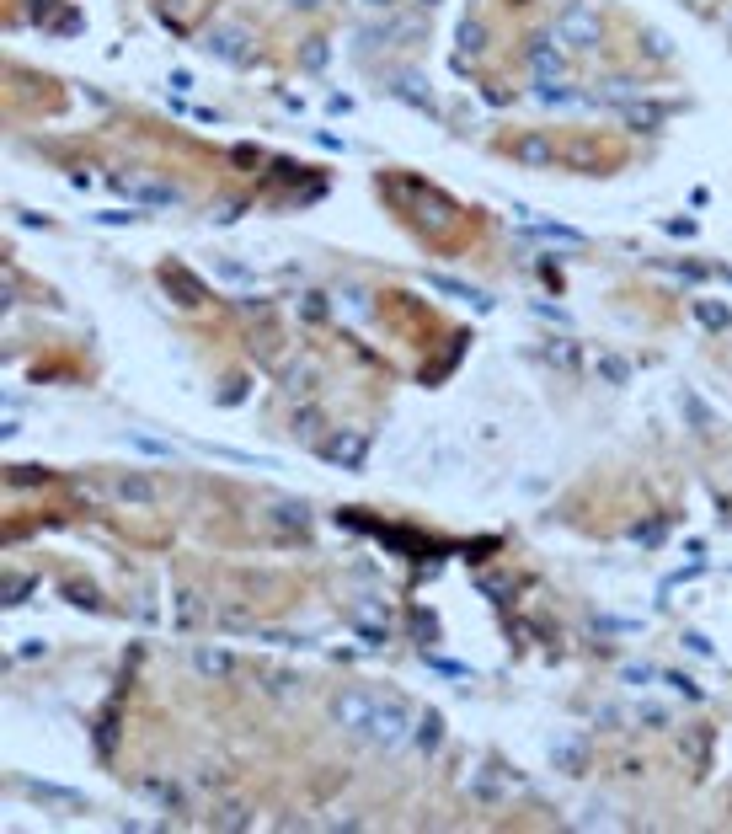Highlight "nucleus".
Masks as SVG:
<instances>
[{"instance_id":"obj_1","label":"nucleus","mask_w":732,"mask_h":834,"mask_svg":"<svg viewBox=\"0 0 732 834\" xmlns=\"http://www.w3.org/2000/svg\"><path fill=\"white\" fill-rule=\"evenodd\" d=\"M551 33L562 38L567 54H594L604 43V22H599V11L588 6V0H572V6H562V17H556Z\"/></svg>"},{"instance_id":"obj_2","label":"nucleus","mask_w":732,"mask_h":834,"mask_svg":"<svg viewBox=\"0 0 732 834\" xmlns=\"http://www.w3.org/2000/svg\"><path fill=\"white\" fill-rule=\"evenodd\" d=\"M113 188L123 198H134V204H145V209H177L182 204V193L171 188V182H161L155 172H139V166H129V172H113Z\"/></svg>"},{"instance_id":"obj_3","label":"nucleus","mask_w":732,"mask_h":834,"mask_svg":"<svg viewBox=\"0 0 732 834\" xmlns=\"http://www.w3.org/2000/svg\"><path fill=\"white\" fill-rule=\"evenodd\" d=\"M412 712L401 701H385V695H375V712H369V728H364V738H375L380 749H401L412 738Z\"/></svg>"},{"instance_id":"obj_4","label":"nucleus","mask_w":732,"mask_h":834,"mask_svg":"<svg viewBox=\"0 0 732 834\" xmlns=\"http://www.w3.org/2000/svg\"><path fill=\"white\" fill-rule=\"evenodd\" d=\"M326 460L342 466V471H358L369 460V434L364 428H337V434L326 439Z\"/></svg>"},{"instance_id":"obj_5","label":"nucleus","mask_w":732,"mask_h":834,"mask_svg":"<svg viewBox=\"0 0 732 834\" xmlns=\"http://www.w3.org/2000/svg\"><path fill=\"white\" fill-rule=\"evenodd\" d=\"M524 59H529V70L535 75H562L567 70V49H562V38L556 33H535L524 43Z\"/></svg>"},{"instance_id":"obj_6","label":"nucleus","mask_w":732,"mask_h":834,"mask_svg":"<svg viewBox=\"0 0 732 834\" xmlns=\"http://www.w3.org/2000/svg\"><path fill=\"white\" fill-rule=\"evenodd\" d=\"M369 712H375V695H364V690H342L337 701H332V722H337V728H348V733H364L369 728Z\"/></svg>"},{"instance_id":"obj_7","label":"nucleus","mask_w":732,"mask_h":834,"mask_svg":"<svg viewBox=\"0 0 732 834\" xmlns=\"http://www.w3.org/2000/svg\"><path fill=\"white\" fill-rule=\"evenodd\" d=\"M204 49L214 59H225V65H246L252 59V38L241 27H214V33H204Z\"/></svg>"},{"instance_id":"obj_8","label":"nucleus","mask_w":732,"mask_h":834,"mask_svg":"<svg viewBox=\"0 0 732 834\" xmlns=\"http://www.w3.org/2000/svg\"><path fill=\"white\" fill-rule=\"evenodd\" d=\"M620 118H626L636 134H658V129H663V118H668V107H663V102H647V97H636V102H626V107H620Z\"/></svg>"},{"instance_id":"obj_9","label":"nucleus","mask_w":732,"mask_h":834,"mask_svg":"<svg viewBox=\"0 0 732 834\" xmlns=\"http://www.w3.org/2000/svg\"><path fill=\"white\" fill-rule=\"evenodd\" d=\"M535 102H545V107H578L583 97L572 91V81H562V75H535Z\"/></svg>"},{"instance_id":"obj_10","label":"nucleus","mask_w":732,"mask_h":834,"mask_svg":"<svg viewBox=\"0 0 732 834\" xmlns=\"http://www.w3.org/2000/svg\"><path fill=\"white\" fill-rule=\"evenodd\" d=\"M476 59V54H487V27H481L476 17H460V27H455V59Z\"/></svg>"},{"instance_id":"obj_11","label":"nucleus","mask_w":732,"mask_h":834,"mask_svg":"<svg viewBox=\"0 0 732 834\" xmlns=\"http://www.w3.org/2000/svg\"><path fill=\"white\" fill-rule=\"evenodd\" d=\"M161 284L171 289V295H177V305H198V300H204V289H198L193 278L177 268V262H161Z\"/></svg>"},{"instance_id":"obj_12","label":"nucleus","mask_w":732,"mask_h":834,"mask_svg":"<svg viewBox=\"0 0 732 834\" xmlns=\"http://www.w3.org/2000/svg\"><path fill=\"white\" fill-rule=\"evenodd\" d=\"M193 669L204 674V679H230V674H236V658L220 653V647H198V653H193Z\"/></svg>"},{"instance_id":"obj_13","label":"nucleus","mask_w":732,"mask_h":834,"mask_svg":"<svg viewBox=\"0 0 732 834\" xmlns=\"http://www.w3.org/2000/svg\"><path fill=\"white\" fill-rule=\"evenodd\" d=\"M113 492H118V503H155V482L139 471H123L113 482Z\"/></svg>"},{"instance_id":"obj_14","label":"nucleus","mask_w":732,"mask_h":834,"mask_svg":"<svg viewBox=\"0 0 732 834\" xmlns=\"http://www.w3.org/2000/svg\"><path fill=\"white\" fill-rule=\"evenodd\" d=\"M27 797L49 802V808H86L81 792H65V786H49V781H27Z\"/></svg>"},{"instance_id":"obj_15","label":"nucleus","mask_w":732,"mask_h":834,"mask_svg":"<svg viewBox=\"0 0 732 834\" xmlns=\"http://www.w3.org/2000/svg\"><path fill=\"white\" fill-rule=\"evenodd\" d=\"M636 97H642V91H636L631 75H604V81H599V102H610V107H626Z\"/></svg>"},{"instance_id":"obj_16","label":"nucleus","mask_w":732,"mask_h":834,"mask_svg":"<svg viewBox=\"0 0 732 834\" xmlns=\"http://www.w3.org/2000/svg\"><path fill=\"white\" fill-rule=\"evenodd\" d=\"M139 792H145L155 808H166V813H182V797H177V786L171 781H161V776H150L145 786H139Z\"/></svg>"},{"instance_id":"obj_17","label":"nucleus","mask_w":732,"mask_h":834,"mask_svg":"<svg viewBox=\"0 0 732 834\" xmlns=\"http://www.w3.org/2000/svg\"><path fill=\"white\" fill-rule=\"evenodd\" d=\"M396 97H401V102H417L423 113H433V97H428V81H423V75H396Z\"/></svg>"},{"instance_id":"obj_18","label":"nucleus","mask_w":732,"mask_h":834,"mask_svg":"<svg viewBox=\"0 0 732 834\" xmlns=\"http://www.w3.org/2000/svg\"><path fill=\"white\" fill-rule=\"evenodd\" d=\"M513 156L529 161V166H545V161H551V139H545V134H524L519 145H513Z\"/></svg>"},{"instance_id":"obj_19","label":"nucleus","mask_w":732,"mask_h":834,"mask_svg":"<svg viewBox=\"0 0 732 834\" xmlns=\"http://www.w3.org/2000/svg\"><path fill=\"white\" fill-rule=\"evenodd\" d=\"M273 519H278V524H294V530H305V524H310V508H305V503H273Z\"/></svg>"},{"instance_id":"obj_20","label":"nucleus","mask_w":732,"mask_h":834,"mask_svg":"<svg viewBox=\"0 0 732 834\" xmlns=\"http://www.w3.org/2000/svg\"><path fill=\"white\" fill-rule=\"evenodd\" d=\"M300 59H305V70H326V59H332V49H326V38H305Z\"/></svg>"},{"instance_id":"obj_21","label":"nucleus","mask_w":732,"mask_h":834,"mask_svg":"<svg viewBox=\"0 0 732 834\" xmlns=\"http://www.w3.org/2000/svg\"><path fill=\"white\" fill-rule=\"evenodd\" d=\"M33 589H38V578H22V573H11V578H6V605H22V599L33 594Z\"/></svg>"},{"instance_id":"obj_22","label":"nucleus","mask_w":732,"mask_h":834,"mask_svg":"<svg viewBox=\"0 0 732 834\" xmlns=\"http://www.w3.org/2000/svg\"><path fill=\"white\" fill-rule=\"evenodd\" d=\"M679 407H684V412H690V423L700 428V434H706V428H711V412H706V407H700V401H695L690 391H679Z\"/></svg>"},{"instance_id":"obj_23","label":"nucleus","mask_w":732,"mask_h":834,"mask_svg":"<svg viewBox=\"0 0 732 834\" xmlns=\"http://www.w3.org/2000/svg\"><path fill=\"white\" fill-rule=\"evenodd\" d=\"M300 316L305 321H326V295H305L300 300Z\"/></svg>"},{"instance_id":"obj_24","label":"nucleus","mask_w":732,"mask_h":834,"mask_svg":"<svg viewBox=\"0 0 732 834\" xmlns=\"http://www.w3.org/2000/svg\"><path fill=\"white\" fill-rule=\"evenodd\" d=\"M642 49H647L652 59H668V38H663V33H652V27H647V33H642Z\"/></svg>"},{"instance_id":"obj_25","label":"nucleus","mask_w":732,"mask_h":834,"mask_svg":"<svg viewBox=\"0 0 732 834\" xmlns=\"http://www.w3.org/2000/svg\"><path fill=\"white\" fill-rule=\"evenodd\" d=\"M636 722H647V728H668V712H658V706H636Z\"/></svg>"},{"instance_id":"obj_26","label":"nucleus","mask_w":732,"mask_h":834,"mask_svg":"<svg viewBox=\"0 0 732 834\" xmlns=\"http://www.w3.org/2000/svg\"><path fill=\"white\" fill-rule=\"evenodd\" d=\"M700 321H706V327H727V311L722 305H700Z\"/></svg>"},{"instance_id":"obj_27","label":"nucleus","mask_w":732,"mask_h":834,"mask_svg":"<svg viewBox=\"0 0 732 834\" xmlns=\"http://www.w3.org/2000/svg\"><path fill=\"white\" fill-rule=\"evenodd\" d=\"M433 744H439V717H423V749H433Z\"/></svg>"},{"instance_id":"obj_28","label":"nucleus","mask_w":732,"mask_h":834,"mask_svg":"<svg viewBox=\"0 0 732 834\" xmlns=\"http://www.w3.org/2000/svg\"><path fill=\"white\" fill-rule=\"evenodd\" d=\"M599 369H604L610 380H626V364H620V359H599Z\"/></svg>"},{"instance_id":"obj_29","label":"nucleus","mask_w":732,"mask_h":834,"mask_svg":"<svg viewBox=\"0 0 732 834\" xmlns=\"http://www.w3.org/2000/svg\"><path fill=\"white\" fill-rule=\"evenodd\" d=\"M17 658H43V642L27 637V647H17Z\"/></svg>"},{"instance_id":"obj_30","label":"nucleus","mask_w":732,"mask_h":834,"mask_svg":"<svg viewBox=\"0 0 732 834\" xmlns=\"http://www.w3.org/2000/svg\"><path fill=\"white\" fill-rule=\"evenodd\" d=\"M289 6H305V11H316V6H332V0H289Z\"/></svg>"},{"instance_id":"obj_31","label":"nucleus","mask_w":732,"mask_h":834,"mask_svg":"<svg viewBox=\"0 0 732 834\" xmlns=\"http://www.w3.org/2000/svg\"><path fill=\"white\" fill-rule=\"evenodd\" d=\"M364 6H396V0H364Z\"/></svg>"},{"instance_id":"obj_32","label":"nucleus","mask_w":732,"mask_h":834,"mask_svg":"<svg viewBox=\"0 0 732 834\" xmlns=\"http://www.w3.org/2000/svg\"><path fill=\"white\" fill-rule=\"evenodd\" d=\"M417 6H439V0H417Z\"/></svg>"}]
</instances>
